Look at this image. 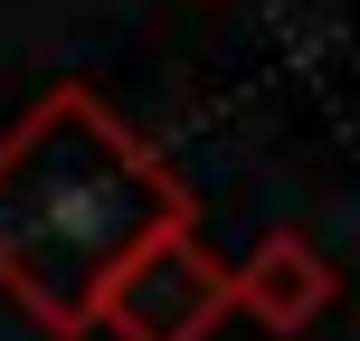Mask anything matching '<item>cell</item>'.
I'll use <instances>...</instances> for the list:
<instances>
[{
  "instance_id": "6da1fadb",
  "label": "cell",
  "mask_w": 360,
  "mask_h": 341,
  "mask_svg": "<svg viewBox=\"0 0 360 341\" xmlns=\"http://www.w3.org/2000/svg\"><path fill=\"white\" fill-rule=\"evenodd\" d=\"M171 228H199V199L95 86L57 76L0 133V294L38 332L86 341L105 285Z\"/></svg>"
},
{
  "instance_id": "7a4b0ae2",
  "label": "cell",
  "mask_w": 360,
  "mask_h": 341,
  "mask_svg": "<svg viewBox=\"0 0 360 341\" xmlns=\"http://www.w3.org/2000/svg\"><path fill=\"white\" fill-rule=\"evenodd\" d=\"M218 323H228V266L209 256L199 228L152 237L105 285V304H95V332L105 341H209Z\"/></svg>"
},
{
  "instance_id": "3957f363",
  "label": "cell",
  "mask_w": 360,
  "mask_h": 341,
  "mask_svg": "<svg viewBox=\"0 0 360 341\" xmlns=\"http://www.w3.org/2000/svg\"><path fill=\"white\" fill-rule=\"evenodd\" d=\"M323 304H332V266H323V247L294 237V228H275L247 266H228V313H247V323H266V332H304Z\"/></svg>"
}]
</instances>
